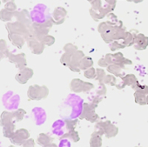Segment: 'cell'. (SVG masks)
Listing matches in <instances>:
<instances>
[{
  "label": "cell",
  "instance_id": "6da1fadb",
  "mask_svg": "<svg viewBox=\"0 0 148 147\" xmlns=\"http://www.w3.org/2000/svg\"><path fill=\"white\" fill-rule=\"evenodd\" d=\"M23 25L20 23H8L6 25V29L9 32V34H22L23 32Z\"/></svg>",
  "mask_w": 148,
  "mask_h": 147
},
{
  "label": "cell",
  "instance_id": "7a4b0ae2",
  "mask_svg": "<svg viewBox=\"0 0 148 147\" xmlns=\"http://www.w3.org/2000/svg\"><path fill=\"white\" fill-rule=\"evenodd\" d=\"M8 58L11 62L12 63H15L17 64L18 67H21L24 63H25V60H24V54H19V55H15L13 53H9L8 55Z\"/></svg>",
  "mask_w": 148,
  "mask_h": 147
},
{
  "label": "cell",
  "instance_id": "3957f363",
  "mask_svg": "<svg viewBox=\"0 0 148 147\" xmlns=\"http://www.w3.org/2000/svg\"><path fill=\"white\" fill-rule=\"evenodd\" d=\"M9 39L12 41V44L17 47H21L24 44L23 38L18 34H9Z\"/></svg>",
  "mask_w": 148,
  "mask_h": 147
},
{
  "label": "cell",
  "instance_id": "277c9868",
  "mask_svg": "<svg viewBox=\"0 0 148 147\" xmlns=\"http://www.w3.org/2000/svg\"><path fill=\"white\" fill-rule=\"evenodd\" d=\"M13 16H14V13L7 11L6 9H3L1 12H0V19H1L2 21H5V22L10 21Z\"/></svg>",
  "mask_w": 148,
  "mask_h": 147
},
{
  "label": "cell",
  "instance_id": "5b68a950",
  "mask_svg": "<svg viewBox=\"0 0 148 147\" xmlns=\"http://www.w3.org/2000/svg\"><path fill=\"white\" fill-rule=\"evenodd\" d=\"M101 146V138L99 135L92 136L91 139V147H100Z\"/></svg>",
  "mask_w": 148,
  "mask_h": 147
},
{
  "label": "cell",
  "instance_id": "8992f818",
  "mask_svg": "<svg viewBox=\"0 0 148 147\" xmlns=\"http://www.w3.org/2000/svg\"><path fill=\"white\" fill-rule=\"evenodd\" d=\"M16 8H17V7H16V5L14 4L13 1L7 2V3L5 4V9H6V10L9 11V12H15Z\"/></svg>",
  "mask_w": 148,
  "mask_h": 147
},
{
  "label": "cell",
  "instance_id": "52a82bcc",
  "mask_svg": "<svg viewBox=\"0 0 148 147\" xmlns=\"http://www.w3.org/2000/svg\"><path fill=\"white\" fill-rule=\"evenodd\" d=\"M0 51L2 52H7V46H6V42L3 39H0Z\"/></svg>",
  "mask_w": 148,
  "mask_h": 147
},
{
  "label": "cell",
  "instance_id": "ba28073f",
  "mask_svg": "<svg viewBox=\"0 0 148 147\" xmlns=\"http://www.w3.org/2000/svg\"><path fill=\"white\" fill-rule=\"evenodd\" d=\"M59 147H71V143H70L68 140H66V139L62 140V141L60 142Z\"/></svg>",
  "mask_w": 148,
  "mask_h": 147
},
{
  "label": "cell",
  "instance_id": "9c48e42d",
  "mask_svg": "<svg viewBox=\"0 0 148 147\" xmlns=\"http://www.w3.org/2000/svg\"><path fill=\"white\" fill-rule=\"evenodd\" d=\"M10 1H13V0H3L4 3H7V2H10Z\"/></svg>",
  "mask_w": 148,
  "mask_h": 147
},
{
  "label": "cell",
  "instance_id": "30bf717a",
  "mask_svg": "<svg viewBox=\"0 0 148 147\" xmlns=\"http://www.w3.org/2000/svg\"><path fill=\"white\" fill-rule=\"evenodd\" d=\"M0 4H1V2H0Z\"/></svg>",
  "mask_w": 148,
  "mask_h": 147
}]
</instances>
